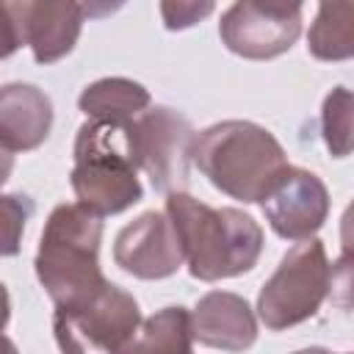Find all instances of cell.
<instances>
[{
    "mask_svg": "<svg viewBox=\"0 0 354 354\" xmlns=\"http://www.w3.org/2000/svg\"><path fill=\"white\" fill-rule=\"evenodd\" d=\"M166 213L177 230L185 263L202 282H216L249 271L263 252L260 224L235 207H210L185 191L166 199Z\"/></svg>",
    "mask_w": 354,
    "mask_h": 354,
    "instance_id": "cell-1",
    "label": "cell"
},
{
    "mask_svg": "<svg viewBox=\"0 0 354 354\" xmlns=\"http://www.w3.org/2000/svg\"><path fill=\"white\" fill-rule=\"evenodd\" d=\"M194 163L224 194L241 202H263L290 169L282 144L260 124L227 119L194 138Z\"/></svg>",
    "mask_w": 354,
    "mask_h": 354,
    "instance_id": "cell-2",
    "label": "cell"
},
{
    "mask_svg": "<svg viewBox=\"0 0 354 354\" xmlns=\"http://www.w3.org/2000/svg\"><path fill=\"white\" fill-rule=\"evenodd\" d=\"M102 216L86 205H58L41 232L36 277L55 307L86 301L108 285L100 271Z\"/></svg>",
    "mask_w": 354,
    "mask_h": 354,
    "instance_id": "cell-3",
    "label": "cell"
},
{
    "mask_svg": "<svg viewBox=\"0 0 354 354\" xmlns=\"http://www.w3.org/2000/svg\"><path fill=\"white\" fill-rule=\"evenodd\" d=\"M138 166L130 152L127 124L116 122H86L75 138L72 191L80 205L108 216L141 199Z\"/></svg>",
    "mask_w": 354,
    "mask_h": 354,
    "instance_id": "cell-4",
    "label": "cell"
},
{
    "mask_svg": "<svg viewBox=\"0 0 354 354\" xmlns=\"http://www.w3.org/2000/svg\"><path fill=\"white\" fill-rule=\"evenodd\" d=\"M329 260L318 238L296 243L257 296V315L268 329H288L313 318L329 296Z\"/></svg>",
    "mask_w": 354,
    "mask_h": 354,
    "instance_id": "cell-5",
    "label": "cell"
},
{
    "mask_svg": "<svg viewBox=\"0 0 354 354\" xmlns=\"http://www.w3.org/2000/svg\"><path fill=\"white\" fill-rule=\"evenodd\" d=\"M141 326L138 304L116 285H105L86 301L55 307L53 329L64 354H122Z\"/></svg>",
    "mask_w": 354,
    "mask_h": 354,
    "instance_id": "cell-6",
    "label": "cell"
},
{
    "mask_svg": "<svg viewBox=\"0 0 354 354\" xmlns=\"http://www.w3.org/2000/svg\"><path fill=\"white\" fill-rule=\"evenodd\" d=\"M194 130L185 116L171 108H147L127 122V141L138 169H144L158 191L174 194L188 180Z\"/></svg>",
    "mask_w": 354,
    "mask_h": 354,
    "instance_id": "cell-7",
    "label": "cell"
},
{
    "mask_svg": "<svg viewBox=\"0 0 354 354\" xmlns=\"http://www.w3.org/2000/svg\"><path fill=\"white\" fill-rule=\"evenodd\" d=\"M0 17L3 55L14 53L19 44H30L39 64H53L75 47L86 17V6L66 0L0 3Z\"/></svg>",
    "mask_w": 354,
    "mask_h": 354,
    "instance_id": "cell-8",
    "label": "cell"
},
{
    "mask_svg": "<svg viewBox=\"0 0 354 354\" xmlns=\"http://www.w3.org/2000/svg\"><path fill=\"white\" fill-rule=\"evenodd\" d=\"M221 41L243 58H274L293 47L301 33L299 3H232L218 22Z\"/></svg>",
    "mask_w": 354,
    "mask_h": 354,
    "instance_id": "cell-9",
    "label": "cell"
},
{
    "mask_svg": "<svg viewBox=\"0 0 354 354\" xmlns=\"http://www.w3.org/2000/svg\"><path fill=\"white\" fill-rule=\"evenodd\" d=\"M113 260L119 268L138 279L171 277L185 260V254L169 213L147 210L133 224H127L116 235Z\"/></svg>",
    "mask_w": 354,
    "mask_h": 354,
    "instance_id": "cell-10",
    "label": "cell"
},
{
    "mask_svg": "<svg viewBox=\"0 0 354 354\" xmlns=\"http://www.w3.org/2000/svg\"><path fill=\"white\" fill-rule=\"evenodd\" d=\"M263 213L277 235L290 241H310L326 221V185L307 169H288L263 199Z\"/></svg>",
    "mask_w": 354,
    "mask_h": 354,
    "instance_id": "cell-11",
    "label": "cell"
},
{
    "mask_svg": "<svg viewBox=\"0 0 354 354\" xmlns=\"http://www.w3.org/2000/svg\"><path fill=\"white\" fill-rule=\"evenodd\" d=\"M194 340L221 351H243L257 337V321L246 299L227 290L205 293L191 315Z\"/></svg>",
    "mask_w": 354,
    "mask_h": 354,
    "instance_id": "cell-12",
    "label": "cell"
},
{
    "mask_svg": "<svg viewBox=\"0 0 354 354\" xmlns=\"http://www.w3.org/2000/svg\"><path fill=\"white\" fill-rule=\"evenodd\" d=\"M53 124V105L44 91L28 83H8L0 91V141L6 152L39 147Z\"/></svg>",
    "mask_w": 354,
    "mask_h": 354,
    "instance_id": "cell-13",
    "label": "cell"
},
{
    "mask_svg": "<svg viewBox=\"0 0 354 354\" xmlns=\"http://www.w3.org/2000/svg\"><path fill=\"white\" fill-rule=\"evenodd\" d=\"M77 105L94 122L127 124L149 108V91L127 77H102L83 88Z\"/></svg>",
    "mask_w": 354,
    "mask_h": 354,
    "instance_id": "cell-14",
    "label": "cell"
},
{
    "mask_svg": "<svg viewBox=\"0 0 354 354\" xmlns=\"http://www.w3.org/2000/svg\"><path fill=\"white\" fill-rule=\"evenodd\" d=\"M191 315L183 307H166L136 329L122 354H191Z\"/></svg>",
    "mask_w": 354,
    "mask_h": 354,
    "instance_id": "cell-15",
    "label": "cell"
},
{
    "mask_svg": "<svg viewBox=\"0 0 354 354\" xmlns=\"http://www.w3.org/2000/svg\"><path fill=\"white\" fill-rule=\"evenodd\" d=\"M307 47L321 61L354 58V3H321L307 33Z\"/></svg>",
    "mask_w": 354,
    "mask_h": 354,
    "instance_id": "cell-16",
    "label": "cell"
},
{
    "mask_svg": "<svg viewBox=\"0 0 354 354\" xmlns=\"http://www.w3.org/2000/svg\"><path fill=\"white\" fill-rule=\"evenodd\" d=\"M321 133L335 158L354 152V91L337 86L326 94L321 108Z\"/></svg>",
    "mask_w": 354,
    "mask_h": 354,
    "instance_id": "cell-17",
    "label": "cell"
},
{
    "mask_svg": "<svg viewBox=\"0 0 354 354\" xmlns=\"http://www.w3.org/2000/svg\"><path fill=\"white\" fill-rule=\"evenodd\" d=\"M329 299L340 310H354V252H343L329 268Z\"/></svg>",
    "mask_w": 354,
    "mask_h": 354,
    "instance_id": "cell-18",
    "label": "cell"
},
{
    "mask_svg": "<svg viewBox=\"0 0 354 354\" xmlns=\"http://www.w3.org/2000/svg\"><path fill=\"white\" fill-rule=\"evenodd\" d=\"M213 11V3H160V14L166 19V28H188L207 17Z\"/></svg>",
    "mask_w": 354,
    "mask_h": 354,
    "instance_id": "cell-19",
    "label": "cell"
},
{
    "mask_svg": "<svg viewBox=\"0 0 354 354\" xmlns=\"http://www.w3.org/2000/svg\"><path fill=\"white\" fill-rule=\"evenodd\" d=\"M19 196H6L3 199V218H6V254H14L17 252V238H19V230L25 227V216L28 210H22V205L17 202Z\"/></svg>",
    "mask_w": 354,
    "mask_h": 354,
    "instance_id": "cell-20",
    "label": "cell"
},
{
    "mask_svg": "<svg viewBox=\"0 0 354 354\" xmlns=\"http://www.w3.org/2000/svg\"><path fill=\"white\" fill-rule=\"evenodd\" d=\"M340 243H343V252H354V202L346 207L340 218Z\"/></svg>",
    "mask_w": 354,
    "mask_h": 354,
    "instance_id": "cell-21",
    "label": "cell"
},
{
    "mask_svg": "<svg viewBox=\"0 0 354 354\" xmlns=\"http://www.w3.org/2000/svg\"><path fill=\"white\" fill-rule=\"evenodd\" d=\"M296 354H332V351H326V348H301Z\"/></svg>",
    "mask_w": 354,
    "mask_h": 354,
    "instance_id": "cell-22",
    "label": "cell"
}]
</instances>
